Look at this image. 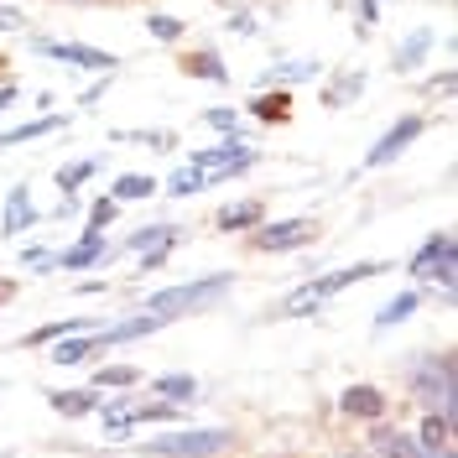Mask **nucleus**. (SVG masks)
<instances>
[{
  "label": "nucleus",
  "instance_id": "f8f14e48",
  "mask_svg": "<svg viewBox=\"0 0 458 458\" xmlns=\"http://www.w3.org/2000/svg\"><path fill=\"white\" fill-rule=\"evenodd\" d=\"M339 411L344 417H360V422H386L391 396H386L380 386H349V391L339 396Z\"/></svg>",
  "mask_w": 458,
  "mask_h": 458
},
{
  "label": "nucleus",
  "instance_id": "a878e982",
  "mask_svg": "<svg viewBox=\"0 0 458 458\" xmlns=\"http://www.w3.org/2000/svg\"><path fill=\"white\" fill-rule=\"evenodd\" d=\"M84 328H94L89 318H53V323H42V328L27 334V349H47L53 339H63V334H84Z\"/></svg>",
  "mask_w": 458,
  "mask_h": 458
},
{
  "label": "nucleus",
  "instance_id": "20e7f679",
  "mask_svg": "<svg viewBox=\"0 0 458 458\" xmlns=\"http://www.w3.org/2000/svg\"><path fill=\"white\" fill-rule=\"evenodd\" d=\"M411 282H428L443 292V302H454V282H458V240L454 229H432L428 240L417 245V256L406 260Z\"/></svg>",
  "mask_w": 458,
  "mask_h": 458
},
{
  "label": "nucleus",
  "instance_id": "aec40b11",
  "mask_svg": "<svg viewBox=\"0 0 458 458\" xmlns=\"http://www.w3.org/2000/svg\"><path fill=\"white\" fill-rule=\"evenodd\" d=\"M370 448H375V458H417L422 454V443L411 432H396V428H375Z\"/></svg>",
  "mask_w": 458,
  "mask_h": 458
},
{
  "label": "nucleus",
  "instance_id": "e433bc0d",
  "mask_svg": "<svg viewBox=\"0 0 458 458\" xmlns=\"http://www.w3.org/2000/svg\"><path fill=\"white\" fill-rule=\"evenodd\" d=\"M21 27H27V16L16 5H0V31H21Z\"/></svg>",
  "mask_w": 458,
  "mask_h": 458
},
{
  "label": "nucleus",
  "instance_id": "2f4dec72",
  "mask_svg": "<svg viewBox=\"0 0 458 458\" xmlns=\"http://www.w3.org/2000/svg\"><path fill=\"white\" fill-rule=\"evenodd\" d=\"M360 89H365V73H339V79L328 84V94H323V105H328V110H344V99H354Z\"/></svg>",
  "mask_w": 458,
  "mask_h": 458
},
{
  "label": "nucleus",
  "instance_id": "4be33fe9",
  "mask_svg": "<svg viewBox=\"0 0 458 458\" xmlns=\"http://www.w3.org/2000/svg\"><path fill=\"white\" fill-rule=\"evenodd\" d=\"M63 125H68V114H42V120L16 125V131H0V151H5V146H21V141H42V136H53Z\"/></svg>",
  "mask_w": 458,
  "mask_h": 458
},
{
  "label": "nucleus",
  "instance_id": "f3484780",
  "mask_svg": "<svg viewBox=\"0 0 458 458\" xmlns=\"http://www.w3.org/2000/svg\"><path fill=\"white\" fill-rule=\"evenodd\" d=\"M182 73L188 79H203V84H229V63L214 47H199V53L182 57Z\"/></svg>",
  "mask_w": 458,
  "mask_h": 458
},
{
  "label": "nucleus",
  "instance_id": "49530a36",
  "mask_svg": "<svg viewBox=\"0 0 458 458\" xmlns=\"http://www.w3.org/2000/svg\"><path fill=\"white\" fill-rule=\"evenodd\" d=\"M344 458H375V454H344Z\"/></svg>",
  "mask_w": 458,
  "mask_h": 458
},
{
  "label": "nucleus",
  "instance_id": "c03bdc74",
  "mask_svg": "<svg viewBox=\"0 0 458 458\" xmlns=\"http://www.w3.org/2000/svg\"><path fill=\"white\" fill-rule=\"evenodd\" d=\"M16 297V282H0V302H11Z\"/></svg>",
  "mask_w": 458,
  "mask_h": 458
},
{
  "label": "nucleus",
  "instance_id": "79ce46f5",
  "mask_svg": "<svg viewBox=\"0 0 458 458\" xmlns=\"http://www.w3.org/2000/svg\"><path fill=\"white\" fill-rule=\"evenodd\" d=\"M105 89H110V73H105V79H99V84H94V89H89V94H84V110H94V105L105 99Z\"/></svg>",
  "mask_w": 458,
  "mask_h": 458
},
{
  "label": "nucleus",
  "instance_id": "412c9836",
  "mask_svg": "<svg viewBox=\"0 0 458 458\" xmlns=\"http://www.w3.org/2000/svg\"><path fill=\"white\" fill-rule=\"evenodd\" d=\"M151 391H157L162 401H172V406H188V401H199V380H193V375H182V370L151 375Z\"/></svg>",
  "mask_w": 458,
  "mask_h": 458
},
{
  "label": "nucleus",
  "instance_id": "7c9ffc66",
  "mask_svg": "<svg viewBox=\"0 0 458 458\" xmlns=\"http://www.w3.org/2000/svg\"><path fill=\"white\" fill-rule=\"evenodd\" d=\"M162 188H167L172 199H193V193H203V188H208V177H203L199 167H177Z\"/></svg>",
  "mask_w": 458,
  "mask_h": 458
},
{
  "label": "nucleus",
  "instance_id": "a19ab883",
  "mask_svg": "<svg viewBox=\"0 0 458 458\" xmlns=\"http://www.w3.org/2000/svg\"><path fill=\"white\" fill-rule=\"evenodd\" d=\"M16 99H21V89H16V84H0V114L16 110Z\"/></svg>",
  "mask_w": 458,
  "mask_h": 458
},
{
  "label": "nucleus",
  "instance_id": "a211bd4d",
  "mask_svg": "<svg viewBox=\"0 0 458 458\" xmlns=\"http://www.w3.org/2000/svg\"><path fill=\"white\" fill-rule=\"evenodd\" d=\"M177 240H182L177 225H141V229L125 234V250H136V256H141V250H172Z\"/></svg>",
  "mask_w": 458,
  "mask_h": 458
},
{
  "label": "nucleus",
  "instance_id": "bb28decb",
  "mask_svg": "<svg viewBox=\"0 0 458 458\" xmlns=\"http://www.w3.org/2000/svg\"><path fill=\"white\" fill-rule=\"evenodd\" d=\"M245 110L256 114V120H286V114H292V94H286V89H271V94L260 89Z\"/></svg>",
  "mask_w": 458,
  "mask_h": 458
},
{
  "label": "nucleus",
  "instance_id": "423d86ee",
  "mask_svg": "<svg viewBox=\"0 0 458 458\" xmlns=\"http://www.w3.org/2000/svg\"><path fill=\"white\" fill-rule=\"evenodd\" d=\"M234 448L229 428H172L167 437H146L141 454L146 458H219Z\"/></svg>",
  "mask_w": 458,
  "mask_h": 458
},
{
  "label": "nucleus",
  "instance_id": "f03ea898",
  "mask_svg": "<svg viewBox=\"0 0 458 458\" xmlns=\"http://www.w3.org/2000/svg\"><path fill=\"white\" fill-rule=\"evenodd\" d=\"M386 271H391L386 260H354V266H339V271L308 276V282L282 302V313L276 318H313L328 297H339V292H349V286H360V282H375V276H386Z\"/></svg>",
  "mask_w": 458,
  "mask_h": 458
},
{
  "label": "nucleus",
  "instance_id": "cd10ccee",
  "mask_svg": "<svg viewBox=\"0 0 458 458\" xmlns=\"http://www.w3.org/2000/svg\"><path fill=\"white\" fill-rule=\"evenodd\" d=\"M89 177H99V157H79V162L57 167V193H79Z\"/></svg>",
  "mask_w": 458,
  "mask_h": 458
},
{
  "label": "nucleus",
  "instance_id": "c9c22d12",
  "mask_svg": "<svg viewBox=\"0 0 458 458\" xmlns=\"http://www.w3.org/2000/svg\"><path fill=\"white\" fill-rule=\"evenodd\" d=\"M114 214H120V203L105 193V199H94L89 203V214H84V225H94V229H110L114 225Z\"/></svg>",
  "mask_w": 458,
  "mask_h": 458
},
{
  "label": "nucleus",
  "instance_id": "473e14b6",
  "mask_svg": "<svg viewBox=\"0 0 458 458\" xmlns=\"http://www.w3.org/2000/svg\"><path fill=\"white\" fill-rule=\"evenodd\" d=\"M208 131H219V136H229V131H240V105H208V110L199 114Z\"/></svg>",
  "mask_w": 458,
  "mask_h": 458
},
{
  "label": "nucleus",
  "instance_id": "393cba45",
  "mask_svg": "<svg viewBox=\"0 0 458 458\" xmlns=\"http://www.w3.org/2000/svg\"><path fill=\"white\" fill-rule=\"evenodd\" d=\"M99 391H53V396H47V406H53V411H63V417H94V411H99Z\"/></svg>",
  "mask_w": 458,
  "mask_h": 458
},
{
  "label": "nucleus",
  "instance_id": "9d476101",
  "mask_svg": "<svg viewBox=\"0 0 458 458\" xmlns=\"http://www.w3.org/2000/svg\"><path fill=\"white\" fill-rule=\"evenodd\" d=\"M31 47L47 53V57H57V63H73V68H84V73H114V68H120V57L114 53L89 47V42H53V37H37Z\"/></svg>",
  "mask_w": 458,
  "mask_h": 458
},
{
  "label": "nucleus",
  "instance_id": "9b49d317",
  "mask_svg": "<svg viewBox=\"0 0 458 458\" xmlns=\"http://www.w3.org/2000/svg\"><path fill=\"white\" fill-rule=\"evenodd\" d=\"M172 318L167 313H131V318H120V323H105V328H94L99 334V349H114V344H136L146 339V334H157V328H167Z\"/></svg>",
  "mask_w": 458,
  "mask_h": 458
},
{
  "label": "nucleus",
  "instance_id": "f704fd0d",
  "mask_svg": "<svg viewBox=\"0 0 458 458\" xmlns=\"http://www.w3.org/2000/svg\"><path fill=\"white\" fill-rule=\"evenodd\" d=\"M114 141H141V146H151V151H172L177 136H172V131H114Z\"/></svg>",
  "mask_w": 458,
  "mask_h": 458
},
{
  "label": "nucleus",
  "instance_id": "4c0bfd02",
  "mask_svg": "<svg viewBox=\"0 0 458 458\" xmlns=\"http://www.w3.org/2000/svg\"><path fill=\"white\" fill-rule=\"evenodd\" d=\"M229 31H240V37H256V16H250V11H234V16H229Z\"/></svg>",
  "mask_w": 458,
  "mask_h": 458
},
{
  "label": "nucleus",
  "instance_id": "6ab92c4d",
  "mask_svg": "<svg viewBox=\"0 0 458 458\" xmlns=\"http://www.w3.org/2000/svg\"><path fill=\"white\" fill-rule=\"evenodd\" d=\"M260 219H266V203L260 199H240V203H225L214 225L225 229V234H234V229H256Z\"/></svg>",
  "mask_w": 458,
  "mask_h": 458
},
{
  "label": "nucleus",
  "instance_id": "c756f323",
  "mask_svg": "<svg viewBox=\"0 0 458 458\" xmlns=\"http://www.w3.org/2000/svg\"><path fill=\"white\" fill-rule=\"evenodd\" d=\"M94 386H99V391H105V386H110V391H136V386H141V370H136V365H99V370H94Z\"/></svg>",
  "mask_w": 458,
  "mask_h": 458
},
{
  "label": "nucleus",
  "instance_id": "a18cd8bd",
  "mask_svg": "<svg viewBox=\"0 0 458 458\" xmlns=\"http://www.w3.org/2000/svg\"><path fill=\"white\" fill-rule=\"evenodd\" d=\"M68 5H105V0H68Z\"/></svg>",
  "mask_w": 458,
  "mask_h": 458
},
{
  "label": "nucleus",
  "instance_id": "c85d7f7f",
  "mask_svg": "<svg viewBox=\"0 0 458 458\" xmlns=\"http://www.w3.org/2000/svg\"><path fill=\"white\" fill-rule=\"evenodd\" d=\"M417 443H422V448H448V443H454V417L428 411V417H422V432H417Z\"/></svg>",
  "mask_w": 458,
  "mask_h": 458
},
{
  "label": "nucleus",
  "instance_id": "2eb2a0df",
  "mask_svg": "<svg viewBox=\"0 0 458 458\" xmlns=\"http://www.w3.org/2000/svg\"><path fill=\"white\" fill-rule=\"evenodd\" d=\"M432 42H437V31H432V27H417V31H411V37L396 47V53H391V68H396V73H417V68L428 63Z\"/></svg>",
  "mask_w": 458,
  "mask_h": 458
},
{
  "label": "nucleus",
  "instance_id": "ea45409f",
  "mask_svg": "<svg viewBox=\"0 0 458 458\" xmlns=\"http://www.w3.org/2000/svg\"><path fill=\"white\" fill-rule=\"evenodd\" d=\"M172 250H141V271H162Z\"/></svg>",
  "mask_w": 458,
  "mask_h": 458
},
{
  "label": "nucleus",
  "instance_id": "72a5a7b5",
  "mask_svg": "<svg viewBox=\"0 0 458 458\" xmlns=\"http://www.w3.org/2000/svg\"><path fill=\"white\" fill-rule=\"evenodd\" d=\"M146 31H151V37H157V42H182V21H177V16H167V11H157V16H146Z\"/></svg>",
  "mask_w": 458,
  "mask_h": 458
},
{
  "label": "nucleus",
  "instance_id": "b1692460",
  "mask_svg": "<svg viewBox=\"0 0 458 458\" xmlns=\"http://www.w3.org/2000/svg\"><path fill=\"white\" fill-rule=\"evenodd\" d=\"M417 308H422V292H417V286H406V292H396V297L375 313V328H401V323L417 313Z\"/></svg>",
  "mask_w": 458,
  "mask_h": 458
},
{
  "label": "nucleus",
  "instance_id": "ddd939ff",
  "mask_svg": "<svg viewBox=\"0 0 458 458\" xmlns=\"http://www.w3.org/2000/svg\"><path fill=\"white\" fill-rule=\"evenodd\" d=\"M37 225H42V214L31 203V188H11L5 193V214H0V234L5 240H21V229H37Z\"/></svg>",
  "mask_w": 458,
  "mask_h": 458
},
{
  "label": "nucleus",
  "instance_id": "6e6552de",
  "mask_svg": "<svg viewBox=\"0 0 458 458\" xmlns=\"http://www.w3.org/2000/svg\"><path fill=\"white\" fill-rule=\"evenodd\" d=\"M422 131H428V120H422V114H401L396 125H386V131H380V141L365 151V162H360V167H365V172L391 167V162H396L411 141H422Z\"/></svg>",
  "mask_w": 458,
  "mask_h": 458
},
{
  "label": "nucleus",
  "instance_id": "5701e85b",
  "mask_svg": "<svg viewBox=\"0 0 458 458\" xmlns=\"http://www.w3.org/2000/svg\"><path fill=\"white\" fill-rule=\"evenodd\" d=\"M157 188H162V182H157V177H146V172H120V177H114V188H110V199L114 203H146Z\"/></svg>",
  "mask_w": 458,
  "mask_h": 458
},
{
  "label": "nucleus",
  "instance_id": "dca6fc26",
  "mask_svg": "<svg viewBox=\"0 0 458 458\" xmlns=\"http://www.w3.org/2000/svg\"><path fill=\"white\" fill-rule=\"evenodd\" d=\"M89 354H99V334L94 328H84V334H63V339H53V365H84Z\"/></svg>",
  "mask_w": 458,
  "mask_h": 458
},
{
  "label": "nucleus",
  "instance_id": "39448f33",
  "mask_svg": "<svg viewBox=\"0 0 458 458\" xmlns=\"http://www.w3.org/2000/svg\"><path fill=\"white\" fill-rule=\"evenodd\" d=\"M260 162V151L240 131H229L225 141L214 146H199V151H188V167H199L203 177H208V188H219V182H229V177H245V172Z\"/></svg>",
  "mask_w": 458,
  "mask_h": 458
},
{
  "label": "nucleus",
  "instance_id": "0eeeda50",
  "mask_svg": "<svg viewBox=\"0 0 458 458\" xmlns=\"http://www.w3.org/2000/svg\"><path fill=\"white\" fill-rule=\"evenodd\" d=\"M313 240H318V225L308 219V214H297V219H276V225H266V219H260V225L250 229V245L266 250V256L302 250V245H313Z\"/></svg>",
  "mask_w": 458,
  "mask_h": 458
},
{
  "label": "nucleus",
  "instance_id": "1a4fd4ad",
  "mask_svg": "<svg viewBox=\"0 0 458 458\" xmlns=\"http://www.w3.org/2000/svg\"><path fill=\"white\" fill-rule=\"evenodd\" d=\"M110 260H114V245L105 240V229L84 225L68 250H53V271H94V266H110Z\"/></svg>",
  "mask_w": 458,
  "mask_h": 458
},
{
  "label": "nucleus",
  "instance_id": "37998d69",
  "mask_svg": "<svg viewBox=\"0 0 458 458\" xmlns=\"http://www.w3.org/2000/svg\"><path fill=\"white\" fill-rule=\"evenodd\" d=\"M417 458H458V454H454V443H448V448H422Z\"/></svg>",
  "mask_w": 458,
  "mask_h": 458
},
{
  "label": "nucleus",
  "instance_id": "4468645a",
  "mask_svg": "<svg viewBox=\"0 0 458 458\" xmlns=\"http://www.w3.org/2000/svg\"><path fill=\"white\" fill-rule=\"evenodd\" d=\"M323 73V63H308V57H286V63H271L266 73H260L256 84L260 89H292V84H308Z\"/></svg>",
  "mask_w": 458,
  "mask_h": 458
},
{
  "label": "nucleus",
  "instance_id": "58836bf2",
  "mask_svg": "<svg viewBox=\"0 0 458 458\" xmlns=\"http://www.w3.org/2000/svg\"><path fill=\"white\" fill-rule=\"evenodd\" d=\"M354 11H360V27H375L380 21V0H354Z\"/></svg>",
  "mask_w": 458,
  "mask_h": 458
},
{
  "label": "nucleus",
  "instance_id": "7ed1b4c3",
  "mask_svg": "<svg viewBox=\"0 0 458 458\" xmlns=\"http://www.w3.org/2000/svg\"><path fill=\"white\" fill-rule=\"evenodd\" d=\"M229 292H234V271H208V276H193V282H177V286H162L146 297V313H167V318H182V313H208L219 308Z\"/></svg>",
  "mask_w": 458,
  "mask_h": 458
},
{
  "label": "nucleus",
  "instance_id": "f257e3e1",
  "mask_svg": "<svg viewBox=\"0 0 458 458\" xmlns=\"http://www.w3.org/2000/svg\"><path fill=\"white\" fill-rule=\"evenodd\" d=\"M406 386L428 411H443L458 422V360L454 349H422L406 360Z\"/></svg>",
  "mask_w": 458,
  "mask_h": 458
}]
</instances>
